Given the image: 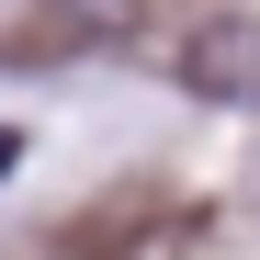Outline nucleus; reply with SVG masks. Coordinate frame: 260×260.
Listing matches in <instances>:
<instances>
[{
  "instance_id": "f257e3e1",
  "label": "nucleus",
  "mask_w": 260,
  "mask_h": 260,
  "mask_svg": "<svg viewBox=\"0 0 260 260\" xmlns=\"http://www.w3.org/2000/svg\"><path fill=\"white\" fill-rule=\"evenodd\" d=\"M181 79L215 102H260V23H204L181 46Z\"/></svg>"
},
{
  "instance_id": "f03ea898",
  "label": "nucleus",
  "mask_w": 260,
  "mask_h": 260,
  "mask_svg": "<svg viewBox=\"0 0 260 260\" xmlns=\"http://www.w3.org/2000/svg\"><path fill=\"white\" fill-rule=\"evenodd\" d=\"M12 158H23V136H12V124H0V170H12Z\"/></svg>"
}]
</instances>
